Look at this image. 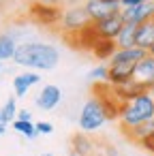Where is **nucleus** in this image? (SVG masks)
I'll return each mask as SVG.
<instances>
[{
  "instance_id": "obj_1",
  "label": "nucleus",
  "mask_w": 154,
  "mask_h": 156,
  "mask_svg": "<svg viewBox=\"0 0 154 156\" xmlns=\"http://www.w3.org/2000/svg\"><path fill=\"white\" fill-rule=\"evenodd\" d=\"M13 62L34 71H52L60 62V51L54 45H47L41 41H26L17 45Z\"/></svg>"
},
{
  "instance_id": "obj_2",
  "label": "nucleus",
  "mask_w": 154,
  "mask_h": 156,
  "mask_svg": "<svg viewBox=\"0 0 154 156\" xmlns=\"http://www.w3.org/2000/svg\"><path fill=\"white\" fill-rule=\"evenodd\" d=\"M150 120H154V96L150 94V90H145V92L133 96L131 101H126L120 107V113H118L120 130L139 126V124L150 122Z\"/></svg>"
},
{
  "instance_id": "obj_3",
  "label": "nucleus",
  "mask_w": 154,
  "mask_h": 156,
  "mask_svg": "<svg viewBox=\"0 0 154 156\" xmlns=\"http://www.w3.org/2000/svg\"><path fill=\"white\" fill-rule=\"evenodd\" d=\"M111 118H109V111H107L105 103L94 94L81 107V113H79V130H84V133H96Z\"/></svg>"
},
{
  "instance_id": "obj_4",
  "label": "nucleus",
  "mask_w": 154,
  "mask_h": 156,
  "mask_svg": "<svg viewBox=\"0 0 154 156\" xmlns=\"http://www.w3.org/2000/svg\"><path fill=\"white\" fill-rule=\"evenodd\" d=\"M90 24H92V20L88 17V11H86L84 5H73V7H66V9L62 11L60 26H62V30H64V37L79 34V32L86 30Z\"/></svg>"
},
{
  "instance_id": "obj_5",
  "label": "nucleus",
  "mask_w": 154,
  "mask_h": 156,
  "mask_svg": "<svg viewBox=\"0 0 154 156\" xmlns=\"http://www.w3.org/2000/svg\"><path fill=\"white\" fill-rule=\"evenodd\" d=\"M84 7L92 22H101L113 13H120V9H122L120 0H86Z\"/></svg>"
},
{
  "instance_id": "obj_6",
  "label": "nucleus",
  "mask_w": 154,
  "mask_h": 156,
  "mask_svg": "<svg viewBox=\"0 0 154 156\" xmlns=\"http://www.w3.org/2000/svg\"><path fill=\"white\" fill-rule=\"evenodd\" d=\"M122 26H124V20H122L120 13H113V15H109V17L101 20V22H92L94 34L98 39H107V41H116V37L120 34Z\"/></svg>"
},
{
  "instance_id": "obj_7",
  "label": "nucleus",
  "mask_w": 154,
  "mask_h": 156,
  "mask_svg": "<svg viewBox=\"0 0 154 156\" xmlns=\"http://www.w3.org/2000/svg\"><path fill=\"white\" fill-rule=\"evenodd\" d=\"M120 15H122L124 24H135V26H139L148 20H154V0L143 2V5H135V7H122Z\"/></svg>"
},
{
  "instance_id": "obj_8",
  "label": "nucleus",
  "mask_w": 154,
  "mask_h": 156,
  "mask_svg": "<svg viewBox=\"0 0 154 156\" xmlns=\"http://www.w3.org/2000/svg\"><path fill=\"white\" fill-rule=\"evenodd\" d=\"M133 81H137L143 90H152L154 88V56H145L137 62L135 73H133Z\"/></svg>"
},
{
  "instance_id": "obj_9",
  "label": "nucleus",
  "mask_w": 154,
  "mask_h": 156,
  "mask_svg": "<svg viewBox=\"0 0 154 156\" xmlns=\"http://www.w3.org/2000/svg\"><path fill=\"white\" fill-rule=\"evenodd\" d=\"M60 101H62V90H60L58 86H54V83L43 86V88H41V92H39V94H37V98H34L37 107H39V109H43V111H52Z\"/></svg>"
},
{
  "instance_id": "obj_10",
  "label": "nucleus",
  "mask_w": 154,
  "mask_h": 156,
  "mask_svg": "<svg viewBox=\"0 0 154 156\" xmlns=\"http://www.w3.org/2000/svg\"><path fill=\"white\" fill-rule=\"evenodd\" d=\"M148 51L141 47H126V49H116L113 56L109 58L107 64H137L141 58H145Z\"/></svg>"
},
{
  "instance_id": "obj_11",
  "label": "nucleus",
  "mask_w": 154,
  "mask_h": 156,
  "mask_svg": "<svg viewBox=\"0 0 154 156\" xmlns=\"http://www.w3.org/2000/svg\"><path fill=\"white\" fill-rule=\"evenodd\" d=\"M30 15L34 17V22H39V24H56V22H60V17H62V11L58 9V7H49V5H34L32 9H30Z\"/></svg>"
},
{
  "instance_id": "obj_12",
  "label": "nucleus",
  "mask_w": 154,
  "mask_h": 156,
  "mask_svg": "<svg viewBox=\"0 0 154 156\" xmlns=\"http://www.w3.org/2000/svg\"><path fill=\"white\" fill-rule=\"evenodd\" d=\"M135 66L137 64H109V79H107V83H111V86L128 83L133 79Z\"/></svg>"
},
{
  "instance_id": "obj_13",
  "label": "nucleus",
  "mask_w": 154,
  "mask_h": 156,
  "mask_svg": "<svg viewBox=\"0 0 154 156\" xmlns=\"http://www.w3.org/2000/svg\"><path fill=\"white\" fill-rule=\"evenodd\" d=\"M41 81V75L37 71H26V73H20L13 77V90H15V96H26V92L37 86Z\"/></svg>"
},
{
  "instance_id": "obj_14",
  "label": "nucleus",
  "mask_w": 154,
  "mask_h": 156,
  "mask_svg": "<svg viewBox=\"0 0 154 156\" xmlns=\"http://www.w3.org/2000/svg\"><path fill=\"white\" fill-rule=\"evenodd\" d=\"M122 133H124V137H126L128 141H133V143L141 145L145 139L154 137V120H150V122H143V124H139V126H133V128H122Z\"/></svg>"
},
{
  "instance_id": "obj_15",
  "label": "nucleus",
  "mask_w": 154,
  "mask_h": 156,
  "mask_svg": "<svg viewBox=\"0 0 154 156\" xmlns=\"http://www.w3.org/2000/svg\"><path fill=\"white\" fill-rule=\"evenodd\" d=\"M152 45H154V20H148L137 26V47L148 51Z\"/></svg>"
},
{
  "instance_id": "obj_16",
  "label": "nucleus",
  "mask_w": 154,
  "mask_h": 156,
  "mask_svg": "<svg viewBox=\"0 0 154 156\" xmlns=\"http://www.w3.org/2000/svg\"><path fill=\"white\" fill-rule=\"evenodd\" d=\"M116 47L126 49V47H137V26L135 24H124L120 34L116 37Z\"/></svg>"
},
{
  "instance_id": "obj_17",
  "label": "nucleus",
  "mask_w": 154,
  "mask_h": 156,
  "mask_svg": "<svg viewBox=\"0 0 154 156\" xmlns=\"http://www.w3.org/2000/svg\"><path fill=\"white\" fill-rule=\"evenodd\" d=\"M116 49H118L116 47V41H107V39H98L94 43V47H92V51H94V56L98 60H109Z\"/></svg>"
},
{
  "instance_id": "obj_18",
  "label": "nucleus",
  "mask_w": 154,
  "mask_h": 156,
  "mask_svg": "<svg viewBox=\"0 0 154 156\" xmlns=\"http://www.w3.org/2000/svg\"><path fill=\"white\" fill-rule=\"evenodd\" d=\"M17 43L11 34H0V60H13Z\"/></svg>"
},
{
  "instance_id": "obj_19",
  "label": "nucleus",
  "mask_w": 154,
  "mask_h": 156,
  "mask_svg": "<svg viewBox=\"0 0 154 156\" xmlns=\"http://www.w3.org/2000/svg\"><path fill=\"white\" fill-rule=\"evenodd\" d=\"M2 120H5V124H9V122H13L15 118H17V103H15V96H9L7 98V103L2 105Z\"/></svg>"
},
{
  "instance_id": "obj_20",
  "label": "nucleus",
  "mask_w": 154,
  "mask_h": 156,
  "mask_svg": "<svg viewBox=\"0 0 154 156\" xmlns=\"http://www.w3.org/2000/svg\"><path fill=\"white\" fill-rule=\"evenodd\" d=\"M13 128H15L17 133H22L24 137H28V139H34V137L39 135V130H37V124H32V122H22V120H13Z\"/></svg>"
},
{
  "instance_id": "obj_21",
  "label": "nucleus",
  "mask_w": 154,
  "mask_h": 156,
  "mask_svg": "<svg viewBox=\"0 0 154 156\" xmlns=\"http://www.w3.org/2000/svg\"><path fill=\"white\" fill-rule=\"evenodd\" d=\"M88 79L94 81V83L107 81V79H109V64H98V66H94V69L88 73Z\"/></svg>"
},
{
  "instance_id": "obj_22",
  "label": "nucleus",
  "mask_w": 154,
  "mask_h": 156,
  "mask_svg": "<svg viewBox=\"0 0 154 156\" xmlns=\"http://www.w3.org/2000/svg\"><path fill=\"white\" fill-rule=\"evenodd\" d=\"M37 130H39V135H49L54 130V126L49 122H37Z\"/></svg>"
},
{
  "instance_id": "obj_23",
  "label": "nucleus",
  "mask_w": 154,
  "mask_h": 156,
  "mask_svg": "<svg viewBox=\"0 0 154 156\" xmlns=\"http://www.w3.org/2000/svg\"><path fill=\"white\" fill-rule=\"evenodd\" d=\"M15 120H22V122H32V118H30V111H26V109L17 111V118H15Z\"/></svg>"
},
{
  "instance_id": "obj_24",
  "label": "nucleus",
  "mask_w": 154,
  "mask_h": 156,
  "mask_svg": "<svg viewBox=\"0 0 154 156\" xmlns=\"http://www.w3.org/2000/svg\"><path fill=\"white\" fill-rule=\"evenodd\" d=\"M143 2H150V0H120L122 7H135V5H143Z\"/></svg>"
},
{
  "instance_id": "obj_25",
  "label": "nucleus",
  "mask_w": 154,
  "mask_h": 156,
  "mask_svg": "<svg viewBox=\"0 0 154 156\" xmlns=\"http://www.w3.org/2000/svg\"><path fill=\"white\" fill-rule=\"evenodd\" d=\"M141 147H143V150H148L150 154H154V137H150V139H145V141L141 143Z\"/></svg>"
},
{
  "instance_id": "obj_26",
  "label": "nucleus",
  "mask_w": 154,
  "mask_h": 156,
  "mask_svg": "<svg viewBox=\"0 0 154 156\" xmlns=\"http://www.w3.org/2000/svg\"><path fill=\"white\" fill-rule=\"evenodd\" d=\"M5 126L7 124H0V135H5Z\"/></svg>"
},
{
  "instance_id": "obj_27",
  "label": "nucleus",
  "mask_w": 154,
  "mask_h": 156,
  "mask_svg": "<svg viewBox=\"0 0 154 156\" xmlns=\"http://www.w3.org/2000/svg\"><path fill=\"white\" fill-rule=\"evenodd\" d=\"M148 54H150V56H154V45H152V47L148 49Z\"/></svg>"
},
{
  "instance_id": "obj_28",
  "label": "nucleus",
  "mask_w": 154,
  "mask_h": 156,
  "mask_svg": "<svg viewBox=\"0 0 154 156\" xmlns=\"http://www.w3.org/2000/svg\"><path fill=\"white\" fill-rule=\"evenodd\" d=\"M0 124H5V120H2V111H0Z\"/></svg>"
},
{
  "instance_id": "obj_29",
  "label": "nucleus",
  "mask_w": 154,
  "mask_h": 156,
  "mask_svg": "<svg viewBox=\"0 0 154 156\" xmlns=\"http://www.w3.org/2000/svg\"><path fill=\"white\" fill-rule=\"evenodd\" d=\"M41 156H54V154H41Z\"/></svg>"
},
{
  "instance_id": "obj_30",
  "label": "nucleus",
  "mask_w": 154,
  "mask_h": 156,
  "mask_svg": "<svg viewBox=\"0 0 154 156\" xmlns=\"http://www.w3.org/2000/svg\"><path fill=\"white\" fill-rule=\"evenodd\" d=\"M150 94H152V96H154V88H152V90H150Z\"/></svg>"
},
{
  "instance_id": "obj_31",
  "label": "nucleus",
  "mask_w": 154,
  "mask_h": 156,
  "mask_svg": "<svg viewBox=\"0 0 154 156\" xmlns=\"http://www.w3.org/2000/svg\"><path fill=\"white\" fill-rule=\"evenodd\" d=\"M0 71H2V60H0Z\"/></svg>"
}]
</instances>
